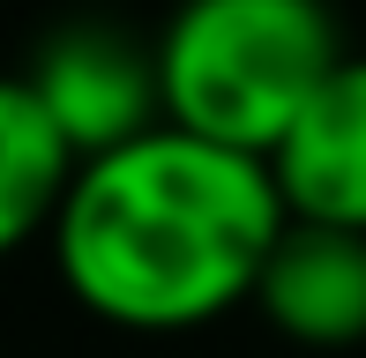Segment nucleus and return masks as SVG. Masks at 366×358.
<instances>
[{"label":"nucleus","mask_w":366,"mask_h":358,"mask_svg":"<svg viewBox=\"0 0 366 358\" xmlns=\"http://www.w3.org/2000/svg\"><path fill=\"white\" fill-rule=\"evenodd\" d=\"M277 232L285 202L254 150L157 120L82 157L45 239L82 314L127 336H187L254 299Z\"/></svg>","instance_id":"obj_1"},{"label":"nucleus","mask_w":366,"mask_h":358,"mask_svg":"<svg viewBox=\"0 0 366 358\" xmlns=\"http://www.w3.org/2000/svg\"><path fill=\"white\" fill-rule=\"evenodd\" d=\"M344 53L329 0H179L157 30L164 120L269 157Z\"/></svg>","instance_id":"obj_2"},{"label":"nucleus","mask_w":366,"mask_h":358,"mask_svg":"<svg viewBox=\"0 0 366 358\" xmlns=\"http://www.w3.org/2000/svg\"><path fill=\"white\" fill-rule=\"evenodd\" d=\"M23 83L60 127V142L82 157L120 150L164 120L157 83V38L127 30L120 15H60L23 60Z\"/></svg>","instance_id":"obj_3"},{"label":"nucleus","mask_w":366,"mask_h":358,"mask_svg":"<svg viewBox=\"0 0 366 358\" xmlns=\"http://www.w3.org/2000/svg\"><path fill=\"white\" fill-rule=\"evenodd\" d=\"M262 165L277 179L285 217L366 232V53H344L322 75V90L292 112Z\"/></svg>","instance_id":"obj_4"},{"label":"nucleus","mask_w":366,"mask_h":358,"mask_svg":"<svg viewBox=\"0 0 366 358\" xmlns=\"http://www.w3.org/2000/svg\"><path fill=\"white\" fill-rule=\"evenodd\" d=\"M262 321L307 351H352L366 344V232L352 224H314L285 217L254 276Z\"/></svg>","instance_id":"obj_5"},{"label":"nucleus","mask_w":366,"mask_h":358,"mask_svg":"<svg viewBox=\"0 0 366 358\" xmlns=\"http://www.w3.org/2000/svg\"><path fill=\"white\" fill-rule=\"evenodd\" d=\"M68 179H75V150L60 142V127L45 120L23 75H0V262L53 232Z\"/></svg>","instance_id":"obj_6"}]
</instances>
